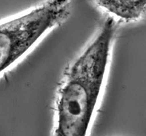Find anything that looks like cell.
<instances>
[{
	"instance_id": "cell-1",
	"label": "cell",
	"mask_w": 146,
	"mask_h": 136,
	"mask_svg": "<svg viewBox=\"0 0 146 136\" xmlns=\"http://www.w3.org/2000/svg\"><path fill=\"white\" fill-rule=\"evenodd\" d=\"M9 40L4 35L0 34V72L7 67L17 57L11 52Z\"/></svg>"
}]
</instances>
